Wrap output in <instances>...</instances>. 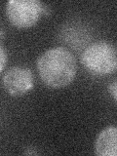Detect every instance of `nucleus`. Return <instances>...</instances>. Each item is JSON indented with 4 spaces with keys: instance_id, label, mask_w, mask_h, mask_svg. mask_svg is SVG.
<instances>
[{
    "instance_id": "20e7f679",
    "label": "nucleus",
    "mask_w": 117,
    "mask_h": 156,
    "mask_svg": "<svg viewBox=\"0 0 117 156\" xmlns=\"http://www.w3.org/2000/svg\"><path fill=\"white\" fill-rule=\"evenodd\" d=\"M3 87L10 96L21 97L33 89L34 76L27 67L14 66L3 76Z\"/></svg>"
},
{
    "instance_id": "423d86ee",
    "label": "nucleus",
    "mask_w": 117,
    "mask_h": 156,
    "mask_svg": "<svg viewBox=\"0 0 117 156\" xmlns=\"http://www.w3.org/2000/svg\"><path fill=\"white\" fill-rule=\"evenodd\" d=\"M6 62H7L6 51H5V49L0 45V73L4 69L5 66H6Z\"/></svg>"
},
{
    "instance_id": "0eeeda50",
    "label": "nucleus",
    "mask_w": 117,
    "mask_h": 156,
    "mask_svg": "<svg viewBox=\"0 0 117 156\" xmlns=\"http://www.w3.org/2000/svg\"><path fill=\"white\" fill-rule=\"evenodd\" d=\"M109 92L111 93L114 101H116L117 100V82L116 81H113V83L109 86Z\"/></svg>"
},
{
    "instance_id": "39448f33",
    "label": "nucleus",
    "mask_w": 117,
    "mask_h": 156,
    "mask_svg": "<svg viewBox=\"0 0 117 156\" xmlns=\"http://www.w3.org/2000/svg\"><path fill=\"white\" fill-rule=\"evenodd\" d=\"M96 153L99 156H116L117 129L111 126L102 130L96 140Z\"/></svg>"
},
{
    "instance_id": "f257e3e1",
    "label": "nucleus",
    "mask_w": 117,
    "mask_h": 156,
    "mask_svg": "<svg viewBox=\"0 0 117 156\" xmlns=\"http://www.w3.org/2000/svg\"><path fill=\"white\" fill-rule=\"evenodd\" d=\"M37 70L42 82L52 89H61L72 83L76 76V60L62 47L49 49L38 58Z\"/></svg>"
},
{
    "instance_id": "f03ea898",
    "label": "nucleus",
    "mask_w": 117,
    "mask_h": 156,
    "mask_svg": "<svg viewBox=\"0 0 117 156\" xmlns=\"http://www.w3.org/2000/svg\"><path fill=\"white\" fill-rule=\"evenodd\" d=\"M86 69L96 75H108L116 71L117 52L112 43L98 41L86 47L81 55Z\"/></svg>"
},
{
    "instance_id": "7ed1b4c3",
    "label": "nucleus",
    "mask_w": 117,
    "mask_h": 156,
    "mask_svg": "<svg viewBox=\"0 0 117 156\" xmlns=\"http://www.w3.org/2000/svg\"><path fill=\"white\" fill-rule=\"evenodd\" d=\"M43 12V4L37 0H10L6 4L8 20L13 26L20 28L36 24Z\"/></svg>"
}]
</instances>
